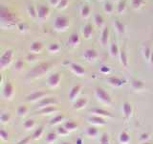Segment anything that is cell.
I'll use <instances>...</instances> for the list:
<instances>
[{"label":"cell","instance_id":"6da1fadb","mask_svg":"<svg viewBox=\"0 0 153 144\" xmlns=\"http://www.w3.org/2000/svg\"><path fill=\"white\" fill-rule=\"evenodd\" d=\"M0 17L3 23H7L8 25H14L18 21V18L16 14L3 6L0 10Z\"/></svg>","mask_w":153,"mask_h":144},{"label":"cell","instance_id":"7a4b0ae2","mask_svg":"<svg viewBox=\"0 0 153 144\" xmlns=\"http://www.w3.org/2000/svg\"><path fill=\"white\" fill-rule=\"evenodd\" d=\"M50 67H51V64L49 62H40L39 64H37L33 67V68L28 73V75H29V77L42 76L43 74H45L49 71Z\"/></svg>","mask_w":153,"mask_h":144},{"label":"cell","instance_id":"3957f363","mask_svg":"<svg viewBox=\"0 0 153 144\" xmlns=\"http://www.w3.org/2000/svg\"><path fill=\"white\" fill-rule=\"evenodd\" d=\"M95 95H96V97H97V99L100 101V102H102L103 104L110 105L112 102V99H111V97H110V95L102 88H96Z\"/></svg>","mask_w":153,"mask_h":144},{"label":"cell","instance_id":"277c9868","mask_svg":"<svg viewBox=\"0 0 153 144\" xmlns=\"http://www.w3.org/2000/svg\"><path fill=\"white\" fill-rule=\"evenodd\" d=\"M69 26V19L66 16H59L55 19L54 27L57 31H64Z\"/></svg>","mask_w":153,"mask_h":144},{"label":"cell","instance_id":"5b68a950","mask_svg":"<svg viewBox=\"0 0 153 144\" xmlns=\"http://www.w3.org/2000/svg\"><path fill=\"white\" fill-rule=\"evenodd\" d=\"M13 57V52L12 49H8L5 51L1 55V57H0V67L3 69L6 66H8L12 62Z\"/></svg>","mask_w":153,"mask_h":144},{"label":"cell","instance_id":"8992f818","mask_svg":"<svg viewBox=\"0 0 153 144\" xmlns=\"http://www.w3.org/2000/svg\"><path fill=\"white\" fill-rule=\"evenodd\" d=\"M46 95H47V93L45 92V91L37 90V91H35V92H33L31 94H29L27 96V101H29V102H36V101H40Z\"/></svg>","mask_w":153,"mask_h":144},{"label":"cell","instance_id":"52a82bcc","mask_svg":"<svg viewBox=\"0 0 153 144\" xmlns=\"http://www.w3.org/2000/svg\"><path fill=\"white\" fill-rule=\"evenodd\" d=\"M61 80V75L59 72H56V73H53L50 75V77L48 78V84L51 86V88H56V86H59Z\"/></svg>","mask_w":153,"mask_h":144},{"label":"cell","instance_id":"ba28073f","mask_svg":"<svg viewBox=\"0 0 153 144\" xmlns=\"http://www.w3.org/2000/svg\"><path fill=\"white\" fill-rule=\"evenodd\" d=\"M57 104V101L56 98H53V97H46V98H43L41 99L39 102H38L37 106L39 109H43V108H46V107H49V106H55Z\"/></svg>","mask_w":153,"mask_h":144},{"label":"cell","instance_id":"9c48e42d","mask_svg":"<svg viewBox=\"0 0 153 144\" xmlns=\"http://www.w3.org/2000/svg\"><path fill=\"white\" fill-rule=\"evenodd\" d=\"M36 11H37V17L40 19H44L49 14L50 9L48 6H45V5H39V6L36 7Z\"/></svg>","mask_w":153,"mask_h":144},{"label":"cell","instance_id":"30bf717a","mask_svg":"<svg viewBox=\"0 0 153 144\" xmlns=\"http://www.w3.org/2000/svg\"><path fill=\"white\" fill-rule=\"evenodd\" d=\"M13 93H14V91H13V85L10 83V82H7L3 88V96L6 99H11L13 96Z\"/></svg>","mask_w":153,"mask_h":144},{"label":"cell","instance_id":"8fae6325","mask_svg":"<svg viewBox=\"0 0 153 144\" xmlns=\"http://www.w3.org/2000/svg\"><path fill=\"white\" fill-rule=\"evenodd\" d=\"M88 103V99L86 97H80L79 99H76L74 104H73V109L74 110H82L84 109Z\"/></svg>","mask_w":153,"mask_h":144},{"label":"cell","instance_id":"7c38bea8","mask_svg":"<svg viewBox=\"0 0 153 144\" xmlns=\"http://www.w3.org/2000/svg\"><path fill=\"white\" fill-rule=\"evenodd\" d=\"M83 57L86 61L88 62H92L94 60H96L98 58V53L95 49H92V48H88L84 51V54Z\"/></svg>","mask_w":153,"mask_h":144},{"label":"cell","instance_id":"4fadbf2b","mask_svg":"<svg viewBox=\"0 0 153 144\" xmlns=\"http://www.w3.org/2000/svg\"><path fill=\"white\" fill-rule=\"evenodd\" d=\"M88 121L93 124V125H97V126H102V125H105L106 124V121L104 120L103 117H100V116H98V115H93V116H91L88 118Z\"/></svg>","mask_w":153,"mask_h":144},{"label":"cell","instance_id":"5bb4252c","mask_svg":"<svg viewBox=\"0 0 153 144\" xmlns=\"http://www.w3.org/2000/svg\"><path fill=\"white\" fill-rule=\"evenodd\" d=\"M123 112L126 118H130V116L132 115V112H133V109H132V106L130 103L124 102L123 104Z\"/></svg>","mask_w":153,"mask_h":144},{"label":"cell","instance_id":"9a60e30c","mask_svg":"<svg viewBox=\"0 0 153 144\" xmlns=\"http://www.w3.org/2000/svg\"><path fill=\"white\" fill-rule=\"evenodd\" d=\"M108 82L110 85L115 86V88H120V86H123L124 83H126V81L121 78H118V77H110L108 79Z\"/></svg>","mask_w":153,"mask_h":144},{"label":"cell","instance_id":"2e32d148","mask_svg":"<svg viewBox=\"0 0 153 144\" xmlns=\"http://www.w3.org/2000/svg\"><path fill=\"white\" fill-rule=\"evenodd\" d=\"M79 91H80V86H79V85L74 86L69 92V99L71 101H73V102H75V101L76 100V97H78L79 93Z\"/></svg>","mask_w":153,"mask_h":144},{"label":"cell","instance_id":"e0dca14e","mask_svg":"<svg viewBox=\"0 0 153 144\" xmlns=\"http://www.w3.org/2000/svg\"><path fill=\"white\" fill-rule=\"evenodd\" d=\"M70 68L76 75L81 76V75H83L85 73V70H84L83 67L81 65H79V64H70Z\"/></svg>","mask_w":153,"mask_h":144},{"label":"cell","instance_id":"ac0fdd59","mask_svg":"<svg viewBox=\"0 0 153 144\" xmlns=\"http://www.w3.org/2000/svg\"><path fill=\"white\" fill-rule=\"evenodd\" d=\"M95 115H98V116H100V117H112V114L110 113L109 112L105 110H102V109H94L91 110Z\"/></svg>","mask_w":153,"mask_h":144},{"label":"cell","instance_id":"d6986e66","mask_svg":"<svg viewBox=\"0 0 153 144\" xmlns=\"http://www.w3.org/2000/svg\"><path fill=\"white\" fill-rule=\"evenodd\" d=\"M56 112H57V109L55 107V106H49V107L40 109V110L38 112V113L42 114V115H45V114H52V113H54Z\"/></svg>","mask_w":153,"mask_h":144},{"label":"cell","instance_id":"ffe728a7","mask_svg":"<svg viewBox=\"0 0 153 144\" xmlns=\"http://www.w3.org/2000/svg\"><path fill=\"white\" fill-rule=\"evenodd\" d=\"M80 41V38H79V36L76 33H73L72 35L70 36L69 40H68V43L71 45V46H76L78 45Z\"/></svg>","mask_w":153,"mask_h":144},{"label":"cell","instance_id":"44dd1931","mask_svg":"<svg viewBox=\"0 0 153 144\" xmlns=\"http://www.w3.org/2000/svg\"><path fill=\"white\" fill-rule=\"evenodd\" d=\"M30 50H31L32 53L37 54V53H39L42 50V43L39 42V41H33L31 44Z\"/></svg>","mask_w":153,"mask_h":144},{"label":"cell","instance_id":"7402d4cb","mask_svg":"<svg viewBox=\"0 0 153 144\" xmlns=\"http://www.w3.org/2000/svg\"><path fill=\"white\" fill-rule=\"evenodd\" d=\"M93 33V27L91 25L90 23H87L86 25L83 27V30H82V35L85 38H89L91 37Z\"/></svg>","mask_w":153,"mask_h":144},{"label":"cell","instance_id":"603a6c76","mask_svg":"<svg viewBox=\"0 0 153 144\" xmlns=\"http://www.w3.org/2000/svg\"><path fill=\"white\" fill-rule=\"evenodd\" d=\"M131 86L134 90L139 91V90H142L143 88H145V84H143V82L140 80H133L131 82Z\"/></svg>","mask_w":153,"mask_h":144},{"label":"cell","instance_id":"cb8c5ba5","mask_svg":"<svg viewBox=\"0 0 153 144\" xmlns=\"http://www.w3.org/2000/svg\"><path fill=\"white\" fill-rule=\"evenodd\" d=\"M119 141L122 144H127L130 141V136L126 132H122L119 134Z\"/></svg>","mask_w":153,"mask_h":144},{"label":"cell","instance_id":"d4e9b609","mask_svg":"<svg viewBox=\"0 0 153 144\" xmlns=\"http://www.w3.org/2000/svg\"><path fill=\"white\" fill-rule=\"evenodd\" d=\"M120 60H121V64H122L124 67H127V66H128L127 55H126V52L124 51L123 49H122L121 51H120Z\"/></svg>","mask_w":153,"mask_h":144},{"label":"cell","instance_id":"484cf974","mask_svg":"<svg viewBox=\"0 0 153 144\" xmlns=\"http://www.w3.org/2000/svg\"><path fill=\"white\" fill-rule=\"evenodd\" d=\"M108 38H109V28L106 27L103 29L102 34V38H100V42H102V45H105L107 43Z\"/></svg>","mask_w":153,"mask_h":144},{"label":"cell","instance_id":"4316f807","mask_svg":"<svg viewBox=\"0 0 153 144\" xmlns=\"http://www.w3.org/2000/svg\"><path fill=\"white\" fill-rule=\"evenodd\" d=\"M64 120V115L63 114H57L56 115L55 117H53L51 120H50V124L51 125H57L61 123V121H63Z\"/></svg>","mask_w":153,"mask_h":144},{"label":"cell","instance_id":"83f0119b","mask_svg":"<svg viewBox=\"0 0 153 144\" xmlns=\"http://www.w3.org/2000/svg\"><path fill=\"white\" fill-rule=\"evenodd\" d=\"M86 134H87V136H90V137H95V136H97V134H99V131H98V129L96 128V127L91 126V127L87 128Z\"/></svg>","mask_w":153,"mask_h":144},{"label":"cell","instance_id":"f1b7e54d","mask_svg":"<svg viewBox=\"0 0 153 144\" xmlns=\"http://www.w3.org/2000/svg\"><path fill=\"white\" fill-rule=\"evenodd\" d=\"M90 12H91L90 7L88 6V5H84V6H82V8H81V10H80V14L82 17L86 18V17L89 16Z\"/></svg>","mask_w":153,"mask_h":144},{"label":"cell","instance_id":"f546056e","mask_svg":"<svg viewBox=\"0 0 153 144\" xmlns=\"http://www.w3.org/2000/svg\"><path fill=\"white\" fill-rule=\"evenodd\" d=\"M120 53L119 47L117 45L116 42H113L111 45H110V54H111L112 57H116Z\"/></svg>","mask_w":153,"mask_h":144},{"label":"cell","instance_id":"4dcf8cb0","mask_svg":"<svg viewBox=\"0 0 153 144\" xmlns=\"http://www.w3.org/2000/svg\"><path fill=\"white\" fill-rule=\"evenodd\" d=\"M114 26L116 28V30L120 33V34H123L124 33V30H126V27H124L123 24L120 21V20H116L114 23Z\"/></svg>","mask_w":153,"mask_h":144},{"label":"cell","instance_id":"1f68e13d","mask_svg":"<svg viewBox=\"0 0 153 144\" xmlns=\"http://www.w3.org/2000/svg\"><path fill=\"white\" fill-rule=\"evenodd\" d=\"M64 127L68 130L69 132H71V131H75V130L78 128V124H76L75 121H68L65 123Z\"/></svg>","mask_w":153,"mask_h":144},{"label":"cell","instance_id":"d6a6232c","mask_svg":"<svg viewBox=\"0 0 153 144\" xmlns=\"http://www.w3.org/2000/svg\"><path fill=\"white\" fill-rule=\"evenodd\" d=\"M43 132H44V130H43V127L37 128L36 131H35V133L33 134V139L36 140V139L40 138L42 136V134H43Z\"/></svg>","mask_w":153,"mask_h":144},{"label":"cell","instance_id":"836d02e7","mask_svg":"<svg viewBox=\"0 0 153 144\" xmlns=\"http://www.w3.org/2000/svg\"><path fill=\"white\" fill-rule=\"evenodd\" d=\"M56 138H57L56 134L54 133V132H51L49 134H47V136H46V141L48 143H53L54 141L56 140Z\"/></svg>","mask_w":153,"mask_h":144},{"label":"cell","instance_id":"e575fe53","mask_svg":"<svg viewBox=\"0 0 153 144\" xmlns=\"http://www.w3.org/2000/svg\"><path fill=\"white\" fill-rule=\"evenodd\" d=\"M151 54H152V51H151V49H150V47H149V46H146V47L143 49V57H145V59H146V60L149 61Z\"/></svg>","mask_w":153,"mask_h":144},{"label":"cell","instance_id":"d590c367","mask_svg":"<svg viewBox=\"0 0 153 144\" xmlns=\"http://www.w3.org/2000/svg\"><path fill=\"white\" fill-rule=\"evenodd\" d=\"M28 14H30V16L33 17V18H36L37 17V11H36V8L35 6H31L28 7Z\"/></svg>","mask_w":153,"mask_h":144},{"label":"cell","instance_id":"8d00e7d4","mask_svg":"<svg viewBox=\"0 0 153 144\" xmlns=\"http://www.w3.org/2000/svg\"><path fill=\"white\" fill-rule=\"evenodd\" d=\"M27 112H28V109H27V107L26 106H19V107L17 108V110H16V113H17V115L18 116H24L26 113H27Z\"/></svg>","mask_w":153,"mask_h":144},{"label":"cell","instance_id":"74e56055","mask_svg":"<svg viewBox=\"0 0 153 144\" xmlns=\"http://www.w3.org/2000/svg\"><path fill=\"white\" fill-rule=\"evenodd\" d=\"M100 144H110V137H109V134L106 133H103L102 134L100 139Z\"/></svg>","mask_w":153,"mask_h":144},{"label":"cell","instance_id":"f35d334b","mask_svg":"<svg viewBox=\"0 0 153 144\" xmlns=\"http://www.w3.org/2000/svg\"><path fill=\"white\" fill-rule=\"evenodd\" d=\"M23 127L26 130H30L35 127V121L33 119H27L26 121H24L23 123Z\"/></svg>","mask_w":153,"mask_h":144},{"label":"cell","instance_id":"ab89813d","mask_svg":"<svg viewBox=\"0 0 153 144\" xmlns=\"http://www.w3.org/2000/svg\"><path fill=\"white\" fill-rule=\"evenodd\" d=\"M95 22L100 27L102 25V24H103V17H102V14H96V16H95Z\"/></svg>","mask_w":153,"mask_h":144},{"label":"cell","instance_id":"60d3db41","mask_svg":"<svg viewBox=\"0 0 153 144\" xmlns=\"http://www.w3.org/2000/svg\"><path fill=\"white\" fill-rule=\"evenodd\" d=\"M48 50H49L51 53H56L59 50V45L57 43H51L48 47Z\"/></svg>","mask_w":153,"mask_h":144},{"label":"cell","instance_id":"b9f144b4","mask_svg":"<svg viewBox=\"0 0 153 144\" xmlns=\"http://www.w3.org/2000/svg\"><path fill=\"white\" fill-rule=\"evenodd\" d=\"M103 10H104V12H105V13L111 14V13L113 12V6H112V4L110 3V2H106V3L104 4Z\"/></svg>","mask_w":153,"mask_h":144},{"label":"cell","instance_id":"7bdbcfd3","mask_svg":"<svg viewBox=\"0 0 153 144\" xmlns=\"http://www.w3.org/2000/svg\"><path fill=\"white\" fill-rule=\"evenodd\" d=\"M11 119V115L8 112H4L1 114V116H0V120H1L2 123H7L9 120Z\"/></svg>","mask_w":153,"mask_h":144},{"label":"cell","instance_id":"ee69618b","mask_svg":"<svg viewBox=\"0 0 153 144\" xmlns=\"http://www.w3.org/2000/svg\"><path fill=\"white\" fill-rule=\"evenodd\" d=\"M57 134L61 136H67V134H69V131L65 127H59L57 129Z\"/></svg>","mask_w":153,"mask_h":144},{"label":"cell","instance_id":"f6af8a7d","mask_svg":"<svg viewBox=\"0 0 153 144\" xmlns=\"http://www.w3.org/2000/svg\"><path fill=\"white\" fill-rule=\"evenodd\" d=\"M143 3V0H132L131 5L134 9H139Z\"/></svg>","mask_w":153,"mask_h":144},{"label":"cell","instance_id":"bcb514c9","mask_svg":"<svg viewBox=\"0 0 153 144\" xmlns=\"http://www.w3.org/2000/svg\"><path fill=\"white\" fill-rule=\"evenodd\" d=\"M69 3V0H60L59 3L57 4V9H65L67 7V5Z\"/></svg>","mask_w":153,"mask_h":144},{"label":"cell","instance_id":"7dc6e473","mask_svg":"<svg viewBox=\"0 0 153 144\" xmlns=\"http://www.w3.org/2000/svg\"><path fill=\"white\" fill-rule=\"evenodd\" d=\"M0 138H1L3 141H7L9 139V134L5 131V130H1V131H0Z\"/></svg>","mask_w":153,"mask_h":144},{"label":"cell","instance_id":"c3c4849f","mask_svg":"<svg viewBox=\"0 0 153 144\" xmlns=\"http://www.w3.org/2000/svg\"><path fill=\"white\" fill-rule=\"evenodd\" d=\"M18 29H19V31L20 32H26L28 31V29H29V26H28V24L25 23V22H23V23H19L18 24Z\"/></svg>","mask_w":153,"mask_h":144},{"label":"cell","instance_id":"681fc988","mask_svg":"<svg viewBox=\"0 0 153 144\" xmlns=\"http://www.w3.org/2000/svg\"><path fill=\"white\" fill-rule=\"evenodd\" d=\"M124 10H126V1H121L119 3V5H118V9H117V11H118V13H123Z\"/></svg>","mask_w":153,"mask_h":144},{"label":"cell","instance_id":"f907efd6","mask_svg":"<svg viewBox=\"0 0 153 144\" xmlns=\"http://www.w3.org/2000/svg\"><path fill=\"white\" fill-rule=\"evenodd\" d=\"M23 66H24V62H23V61L18 60V61L16 62V70H21V69L23 68Z\"/></svg>","mask_w":153,"mask_h":144},{"label":"cell","instance_id":"816d5d0a","mask_svg":"<svg viewBox=\"0 0 153 144\" xmlns=\"http://www.w3.org/2000/svg\"><path fill=\"white\" fill-rule=\"evenodd\" d=\"M149 138V136H148V134H142L141 136H140V140L143 141V142H146L147 139Z\"/></svg>","mask_w":153,"mask_h":144},{"label":"cell","instance_id":"f5cc1de1","mask_svg":"<svg viewBox=\"0 0 153 144\" xmlns=\"http://www.w3.org/2000/svg\"><path fill=\"white\" fill-rule=\"evenodd\" d=\"M30 140H31V137H30V136H27V137H25V138L21 139L20 141H18L16 144H28Z\"/></svg>","mask_w":153,"mask_h":144},{"label":"cell","instance_id":"db71d44e","mask_svg":"<svg viewBox=\"0 0 153 144\" xmlns=\"http://www.w3.org/2000/svg\"><path fill=\"white\" fill-rule=\"evenodd\" d=\"M36 59V54H35V53H30L28 56H27V60L28 61H35Z\"/></svg>","mask_w":153,"mask_h":144},{"label":"cell","instance_id":"11a10c76","mask_svg":"<svg viewBox=\"0 0 153 144\" xmlns=\"http://www.w3.org/2000/svg\"><path fill=\"white\" fill-rule=\"evenodd\" d=\"M100 72H102V73H109V72H110V68H109L108 66L103 65V66L100 67Z\"/></svg>","mask_w":153,"mask_h":144},{"label":"cell","instance_id":"9f6ffc18","mask_svg":"<svg viewBox=\"0 0 153 144\" xmlns=\"http://www.w3.org/2000/svg\"><path fill=\"white\" fill-rule=\"evenodd\" d=\"M59 1H60V0H50V3L52 5H57L59 3Z\"/></svg>","mask_w":153,"mask_h":144},{"label":"cell","instance_id":"6f0895ef","mask_svg":"<svg viewBox=\"0 0 153 144\" xmlns=\"http://www.w3.org/2000/svg\"><path fill=\"white\" fill-rule=\"evenodd\" d=\"M76 144H83V141H82V139H81L80 137H79V138H76Z\"/></svg>","mask_w":153,"mask_h":144},{"label":"cell","instance_id":"680465c9","mask_svg":"<svg viewBox=\"0 0 153 144\" xmlns=\"http://www.w3.org/2000/svg\"><path fill=\"white\" fill-rule=\"evenodd\" d=\"M149 62H150V64H153V52H152V54H151V56H150Z\"/></svg>","mask_w":153,"mask_h":144},{"label":"cell","instance_id":"91938a15","mask_svg":"<svg viewBox=\"0 0 153 144\" xmlns=\"http://www.w3.org/2000/svg\"><path fill=\"white\" fill-rule=\"evenodd\" d=\"M61 144H71L70 142H68V141H63Z\"/></svg>","mask_w":153,"mask_h":144},{"label":"cell","instance_id":"94428289","mask_svg":"<svg viewBox=\"0 0 153 144\" xmlns=\"http://www.w3.org/2000/svg\"><path fill=\"white\" fill-rule=\"evenodd\" d=\"M142 144H152V143H150V142H147V141H146V142H143Z\"/></svg>","mask_w":153,"mask_h":144}]
</instances>
